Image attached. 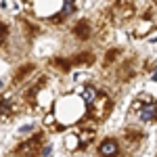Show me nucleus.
<instances>
[{
	"label": "nucleus",
	"instance_id": "obj_5",
	"mask_svg": "<svg viewBox=\"0 0 157 157\" xmlns=\"http://www.w3.org/2000/svg\"><path fill=\"white\" fill-rule=\"evenodd\" d=\"M71 13H75V4H73V2H63V9L57 13V19L63 21V17H69Z\"/></svg>",
	"mask_w": 157,
	"mask_h": 157
},
{
	"label": "nucleus",
	"instance_id": "obj_2",
	"mask_svg": "<svg viewBox=\"0 0 157 157\" xmlns=\"http://www.w3.org/2000/svg\"><path fill=\"white\" fill-rule=\"evenodd\" d=\"M73 34L80 38V40H86V38H90V21L88 19H82V21H78V23L73 25Z\"/></svg>",
	"mask_w": 157,
	"mask_h": 157
},
{
	"label": "nucleus",
	"instance_id": "obj_4",
	"mask_svg": "<svg viewBox=\"0 0 157 157\" xmlns=\"http://www.w3.org/2000/svg\"><path fill=\"white\" fill-rule=\"evenodd\" d=\"M65 147L73 151V149H80L82 147V140H80V134H69L67 138H65Z\"/></svg>",
	"mask_w": 157,
	"mask_h": 157
},
{
	"label": "nucleus",
	"instance_id": "obj_8",
	"mask_svg": "<svg viewBox=\"0 0 157 157\" xmlns=\"http://www.w3.org/2000/svg\"><path fill=\"white\" fill-rule=\"evenodd\" d=\"M94 97H97V90L92 88V86H86L84 90V103L88 105V103H94Z\"/></svg>",
	"mask_w": 157,
	"mask_h": 157
},
{
	"label": "nucleus",
	"instance_id": "obj_1",
	"mask_svg": "<svg viewBox=\"0 0 157 157\" xmlns=\"http://www.w3.org/2000/svg\"><path fill=\"white\" fill-rule=\"evenodd\" d=\"M98 153L101 157H115L120 153V145H117V140L115 138H107V140H103L101 147H98Z\"/></svg>",
	"mask_w": 157,
	"mask_h": 157
},
{
	"label": "nucleus",
	"instance_id": "obj_3",
	"mask_svg": "<svg viewBox=\"0 0 157 157\" xmlns=\"http://www.w3.org/2000/svg\"><path fill=\"white\" fill-rule=\"evenodd\" d=\"M140 120L143 121H155L157 120V105L155 103L143 107V111H140Z\"/></svg>",
	"mask_w": 157,
	"mask_h": 157
},
{
	"label": "nucleus",
	"instance_id": "obj_11",
	"mask_svg": "<svg viewBox=\"0 0 157 157\" xmlns=\"http://www.w3.org/2000/svg\"><path fill=\"white\" fill-rule=\"evenodd\" d=\"M115 57H117V50H109V52H107V57H105V63H109V61H113Z\"/></svg>",
	"mask_w": 157,
	"mask_h": 157
},
{
	"label": "nucleus",
	"instance_id": "obj_7",
	"mask_svg": "<svg viewBox=\"0 0 157 157\" xmlns=\"http://www.w3.org/2000/svg\"><path fill=\"white\" fill-rule=\"evenodd\" d=\"M32 69H34V65H23V67L19 69V73L15 75V84H19V82H21L23 78H27V75L32 73Z\"/></svg>",
	"mask_w": 157,
	"mask_h": 157
},
{
	"label": "nucleus",
	"instance_id": "obj_6",
	"mask_svg": "<svg viewBox=\"0 0 157 157\" xmlns=\"http://www.w3.org/2000/svg\"><path fill=\"white\" fill-rule=\"evenodd\" d=\"M149 29H153V21H149V19H145L143 23H140L138 27H136V32H134V36H136V38H143V36L147 34V32H149Z\"/></svg>",
	"mask_w": 157,
	"mask_h": 157
},
{
	"label": "nucleus",
	"instance_id": "obj_10",
	"mask_svg": "<svg viewBox=\"0 0 157 157\" xmlns=\"http://www.w3.org/2000/svg\"><path fill=\"white\" fill-rule=\"evenodd\" d=\"M92 61H94V55L92 52H86V55L75 57V65H80V63H92Z\"/></svg>",
	"mask_w": 157,
	"mask_h": 157
},
{
	"label": "nucleus",
	"instance_id": "obj_12",
	"mask_svg": "<svg viewBox=\"0 0 157 157\" xmlns=\"http://www.w3.org/2000/svg\"><path fill=\"white\" fill-rule=\"evenodd\" d=\"M52 121H55V115H52V113H48V115H46V117H44V124H52Z\"/></svg>",
	"mask_w": 157,
	"mask_h": 157
},
{
	"label": "nucleus",
	"instance_id": "obj_9",
	"mask_svg": "<svg viewBox=\"0 0 157 157\" xmlns=\"http://www.w3.org/2000/svg\"><path fill=\"white\" fill-rule=\"evenodd\" d=\"M94 138V132H90V130H84V132H80V140H82V147H86L90 140Z\"/></svg>",
	"mask_w": 157,
	"mask_h": 157
}]
</instances>
